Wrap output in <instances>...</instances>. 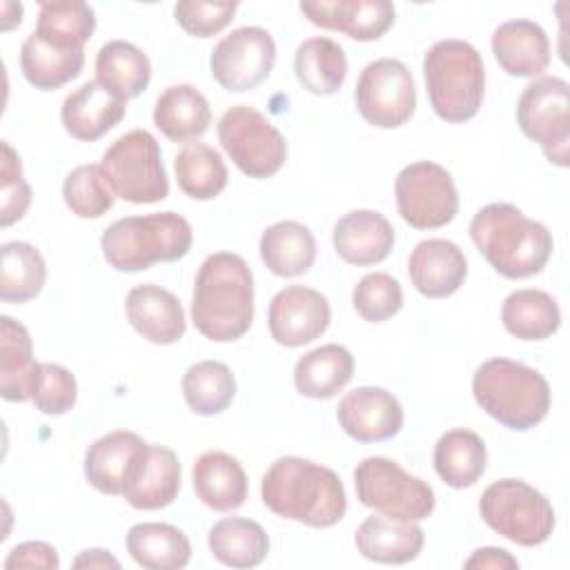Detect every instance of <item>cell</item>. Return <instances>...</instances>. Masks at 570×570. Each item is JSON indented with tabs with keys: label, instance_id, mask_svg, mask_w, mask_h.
Masks as SVG:
<instances>
[{
	"label": "cell",
	"instance_id": "obj_25",
	"mask_svg": "<svg viewBox=\"0 0 570 570\" xmlns=\"http://www.w3.org/2000/svg\"><path fill=\"white\" fill-rule=\"evenodd\" d=\"M492 53L505 73L534 78L550 65V40L532 20H508L492 33Z\"/></svg>",
	"mask_w": 570,
	"mask_h": 570
},
{
	"label": "cell",
	"instance_id": "obj_37",
	"mask_svg": "<svg viewBox=\"0 0 570 570\" xmlns=\"http://www.w3.org/2000/svg\"><path fill=\"white\" fill-rule=\"evenodd\" d=\"M501 321L514 338L543 341L559 330L561 312L548 292L525 287L508 294L501 307Z\"/></svg>",
	"mask_w": 570,
	"mask_h": 570
},
{
	"label": "cell",
	"instance_id": "obj_35",
	"mask_svg": "<svg viewBox=\"0 0 570 570\" xmlns=\"http://www.w3.org/2000/svg\"><path fill=\"white\" fill-rule=\"evenodd\" d=\"M209 552L216 561L229 568H254L269 552L265 528L245 517H225L209 528Z\"/></svg>",
	"mask_w": 570,
	"mask_h": 570
},
{
	"label": "cell",
	"instance_id": "obj_39",
	"mask_svg": "<svg viewBox=\"0 0 570 570\" xmlns=\"http://www.w3.org/2000/svg\"><path fill=\"white\" fill-rule=\"evenodd\" d=\"M178 187L194 200H212L227 187L223 156L205 142H187L174 158Z\"/></svg>",
	"mask_w": 570,
	"mask_h": 570
},
{
	"label": "cell",
	"instance_id": "obj_23",
	"mask_svg": "<svg viewBox=\"0 0 570 570\" xmlns=\"http://www.w3.org/2000/svg\"><path fill=\"white\" fill-rule=\"evenodd\" d=\"M178 490L180 463L176 452L165 445H147L122 490V499L136 510H160L174 503Z\"/></svg>",
	"mask_w": 570,
	"mask_h": 570
},
{
	"label": "cell",
	"instance_id": "obj_4",
	"mask_svg": "<svg viewBox=\"0 0 570 570\" xmlns=\"http://www.w3.org/2000/svg\"><path fill=\"white\" fill-rule=\"evenodd\" d=\"M476 405L508 430L525 432L539 425L550 410L546 376L512 358H488L472 376Z\"/></svg>",
	"mask_w": 570,
	"mask_h": 570
},
{
	"label": "cell",
	"instance_id": "obj_8",
	"mask_svg": "<svg viewBox=\"0 0 570 570\" xmlns=\"http://www.w3.org/2000/svg\"><path fill=\"white\" fill-rule=\"evenodd\" d=\"M100 169L114 196L127 203H160L169 194L160 145L147 129H131L118 136L102 154Z\"/></svg>",
	"mask_w": 570,
	"mask_h": 570
},
{
	"label": "cell",
	"instance_id": "obj_42",
	"mask_svg": "<svg viewBox=\"0 0 570 570\" xmlns=\"http://www.w3.org/2000/svg\"><path fill=\"white\" fill-rule=\"evenodd\" d=\"M65 205L78 218H100L114 207V191L100 165H80L71 169L62 183Z\"/></svg>",
	"mask_w": 570,
	"mask_h": 570
},
{
	"label": "cell",
	"instance_id": "obj_30",
	"mask_svg": "<svg viewBox=\"0 0 570 570\" xmlns=\"http://www.w3.org/2000/svg\"><path fill=\"white\" fill-rule=\"evenodd\" d=\"M38 361L29 330L11 316L0 318V394L4 401H31Z\"/></svg>",
	"mask_w": 570,
	"mask_h": 570
},
{
	"label": "cell",
	"instance_id": "obj_7",
	"mask_svg": "<svg viewBox=\"0 0 570 570\" xmlns=\"http://www.w3.org/2000/svg\"><path fill=\"white\" fill-rule=\"evenodd\" d=\"M479 514L488 528L523 548L546 543L554 530L552 503L521 479L490 483L479 499Z\"/></svg>",
	"mask_w": 570,
	"mask_h": 570
},
{
	"label": "cell",
	"instance_id": "obj_5",
	"mask_svg": "<svg viewBox=\"0 0 570 570\" xmlns=\"http://www.w3.org/2000/svg\"><path fill=\"white\" fill-rule=\"evenodd\" d=\"M194 232L176 212L127 216L114 220L100 236L105 261L118 272H142L156 263H174L191 249Z\"/></svg>",
	"mask_w": 570,
	"mask_h": 570
},
{
	"label": "cell",
	"instance_id": "obj_19",
	"mask_svg": "<svg viewBox=\"0 0 570 570\" xmlns=\"http://www.w3.org/2000/svg\"><path fill=\"white\" fill-rule=\"evenodd\" d=\"M127 111V100L100 85L87 80L71 91L60 109L65 131L82 142H94L114 129Z\"/></svg>",
	"mask_w": 570,
	"mask_h": 570
},
{
	"label": "cell",
	"instance_id": "obj_15",
	"mask_svg": "<svg viewBox=\"0 0 570 570\" xmlns=\"http://www.w3.org/2000/svg\"><path fill=\"white\" fill-rule=\"evenodd\" d=\"M330 301L312 287L287 285L274 294L267 309L272 338L285 347H301L325 334L330 327Z\"/></svg>",
	"mask_w": 570,
	"mask_h": 570
},
{
	"label": "cell",
	"instance_id": "obj_17",
	"mask_svg": "<svg viewBox=\"0 0 570 570\" xmlns=\"http://www.w3.org/2000/svg\"><path fill=\"white\" fill-rule=\"evenodd\" d=\"M301 13L321 29L341 31L352 40H379L394 24V4L387 0H321L301 2Z\"/></svg>",
	"mask_w": 570,
	"mask_h": 570
},
{
	"label": "cell",
	"instance_id": "obj_21",
	"mask_svg": "<svg viewBox=\"0 0 570 570\" xmlns=\"http://www.w3.org/2000/svg\"><path fill=\"white\" fill-rule=\"evenodd\" d=\"M407 274L412 285L425 298L452 296L468 276V261L461 247L445 238L421 240L410 258Z\"/></svg>",
	"mask_w": 570,
	"mask_h": 570
},
{
	"label": "cell",
	"instance_id": "obj_16",
	"mask_svg": "<svg viewBox=\"0 0 570 570\" xmlns=\"http://www.w3.org/2000/svg\"><path fill=\"white\" fill-rule=\"evenodd\" d=\"M343 432L358 443H379L394 439L403 428V407L399 399L374 385L347 392L336 407Z\"/></svg>",
	"mask_w": 570,
	"mask_h": 570
},
{
	"label": "cell",
	"instance_id": "obj_44",
	"mask_svg": "<svg viewBox=\"0 0 570 570\" xmlns=\"http://www.w3.org/2000/svg\"><path fill=\"white\" fill-rule=\"evenodd\" d=\"M78 399V383L76 376L58 365V363H40L33 392H31V403L36 405L38 412L47 416H60L67 414Z\"/></svg>",
	"mask_w": 570,
	"mask_h": 570
},
{
	"label": "cell",
	"instance_id": "obj_18",
	"mask_svg": "<svg viewBox=\"0 0 570 570\" xmlns=\"http://www.w3.org/2000/svg\"><path fill=\"white\" fill-rule=\"evenodd\" d=\"M147 441L129 430H114L96 439L85 452V479L91 488L109 497H122Z\"/></svg>",
	"mask_w": 570,
	"mask_h": 570
},
{
	"label": "cell",
	"instance_id": "obj_22",
	"mask_svg": "<svg viewBox=\"0 0 570 570\" xmlns=\"http://www.w3.org/2000/svg\"><path fill=\"white\" fill-rule=\"evenodd\" d=\"M125 312L131 327L154 345L180 341L187 327L180 301L154 283L131 287L125 298Z\"/></svg>",
	"mask_w": 570,
	"mask_h": 570
},
{
	"label": "cell",
	"instance_id": "obj_46",
	"mask_svg": "<svg viewBox=\"0 0 570 570\" xmlns=\"http://www.w3.org/2000/svg\"><path fill=\"white\" fill-rule=\"evenodd\" d=\"M238 9V2H194L183 0L174 7V18L180 24L183 31L196 38H209L218 31H223L234 13Z\"/></svg>",
	"mask_w": 570,
	"mask_h": 570
},
{
	"label": "cell",
	"instance_id": "obj_40",
	"mask_svg": "<svg viewBox=\"0 0 570 570\" xmlns=\"http://www.w3.org/2000/svg\"><path fill=\"white\" fill-rule=\"evenodd\" d=\"M183 396L194 414L214 416L236 396V379L220 361H198L183 374Z\"/></svg>",
	"mask_w": 570,
	"mask_h": 570
},
{
	"label": "cell",
	"instance_id": "obj_20",
	"mask_svg": "<svg viewBox=\"0 0 570 570\" xmlns=\"http://www.w3.org/2000/svg\"><path fill=\"white\" fill-rule=\"evenodd\" d=\"M332 243L334 252L345 263L370 267L390 256L394 247V227L381 212L354 209L336 220Z\"/></svg>",
	"mask_w": 570,
	"mask_h": 570
},
{
	"label": "cell",
	"instance_id": "obj_43",
	"mask_svg": "<svg viewBox=\"0 0 570 570\" xmlns=\"http://www.w3.org/2000/svg\"><path fill=\"white\" fill-rule=\"evenodd\" d=\"M352 305L363 321L383 323L403 307L401 283L385 272H370L354 285Z\"/></svg>",
	"mask_w": 570,
	"mask_h": 570
},
{
	"label": "cell",
	"instance_id": "obj_31",
	"mask_svg": "<svg viewBox=\"0 0 570 570\" xmlns=\"http://www.w3.org/2000/svg\"><path fill=\"white\" fill-rule=\"evenodd\" d=\"M131 559L147 570H180L191 559V543L183 530L171 523H136L125 539Z\"/></svg>",
	"mask_w": 570,
	"mask_h": 570
},
{
	"label": "cell",
	"instance_id": "obj_28",
	"mask_svg": "<svg viewBox=\"0 0 570 570\" xmlns=\"http://www.w3.org/2000/svg\"><path fill=\"white\" fill-rule=\"evenodd\" d=\"M354 374V356L338 343H327L303 354L294 365L296 392L305 399L325 401L336 396Z\"/></svg>",
	"mask_w": 570,
	"mask_h": 570
},
{
	"label": "cell",
	"instance_id": "obj_36",
	"mask_svg": "<svg viewBox=\"0 0 570 570\" xmlns=\"http://www.w3.org/2000/svg\"><path fill=\"white\" fill-rule=\"evenodd\" d=\"M96 80L129 100L149 87L151 62L136 45L127 40H109L96 53Z\"/></svg>",
	"mask_w": 570,
	"mask_h": 570
},
{
	"label": "cell",
	"instance_id": "obj_34",
	"mask_svg": "<svg viewBox=\"0 0 570 570\" xmlns=\"http://www.w3.org/2000/svg\"><path fill=\"white\" fill-rule=\"evenodd\" d=\"M296 80L314 96L336 94L347 78L345 49L327 38L314 36L303 40L294 53Z\"/></svg>",
	"mask_w": 570,
	"mask_h": 570
},
{
	"label": "cell",
	"instance_id": "obj_29",
	"mask_svg": "<svg viewBox=\"0 0 570 570\" xmlns=\"http://www.w3.org/2000/svg\"><path fill=\"white\" fill-rule=\"evenodd\" d=\"M258 252L261 261L272 274L281 278H294L309 272L314 265L316 238L303 223L278 220L263 232Z\"/></svg>",
	"mask_w": 570,
	"mask_h": 570
},
{
	"label": "cell",
	"instance_id": "obj_41",
	"mask_svg": "<svg viewBox=\"0 0 570 570\" xmlns=\"http://www.w3.org/2000/svg\"><path fill=\"white\" fill-rule=\"evenodd\" d=\"M33 31L56 47L85 49L96 31V13L87 2H40Z\"/></svg>",
	"mask_w": 570,
	"mask_h": 570
},
{
	"label": "cell",
	"instance_id": "obj_14",
	"mask_svg": "<svg viewBox=\"0 0 570 570\" xmlns=\"http://www.w3.org/2000/svg\"><path fill=\"white\" fill-rule=\"evenodd\" d=\"M276 45L263 27H238L225 36L209 56L214 80L227 91H249L274 69Z\"/></svg>",
	"mask_w": 570,
	"mask_h": 570
},
{
	"label": "cell",
	"instance_id": "obj_3",
	"mask_svg": "<svg viewBox=\"0 0 570 570\" xmlns=\"http://www.w3.org/2000/svg\"><path fill=\"white\" fill-rule=\"evenodd\" d=\"M470 238L492 269L505 278L539 274L552 256V234L517 205L490 203L470 220Z\"/></svg>",
	"mask_w": 570,
	"mask_h": 570
},
{
	"label": "cell",
	"instance_id": "obj_45",
	"mask_svg": "<svg viewBox=\"0 0 570 570\" xmlns=\"http://www.w3.org/2000/svg\"><path fill=\"white\" fill-rule=\"evenodd\" d=\"M31 205V189L22 178L20 156L9 142H2V187H0V225L9 227L20 220Z\"/></svg>",
	"mask_w": 570,
	"mask_h": 570
},
{
	"label": "cell",
	"instance_id": "obj_10",
	"mask_svg": "<svg viewBox=\"0 0 570 570\" xmlns=\"http://www.w3.org/2000/svg\"><path fill=\"white\" fill-rule=\"evenodd\" d=\"M517 125L539 142L546 158L557 167L570 160V85L557 76L532 80L519 96Z\"/></svg>",
	"mask_w": 570,
	"mask_h": 570
},
{
	"label": "cell",
	"instance_id": "obj_24",
	"mask_svg": "<svg viewBox=\"0 0 570 570\" xmlns=\"http://www.w3.org/2000/svg\"><path fill=\"white\" fill-rule=\"evenodd\" d=\"M354 543L367 561L401 566L421 554L425 532L416 521L392 519L376 512L356 528Z\"/></svg>",
	"mask_w": 570,
	"mask_h": 570
},
{
	"label": "cell",
	"instance_id": "obj_11",
	"mask_svg": "<svg viewBox=\"0 0 570 570\" xmlns=\"http://www.w3.org/2000/svg\"><path fill=\"white\" fill-rule=\"evenodd\" d=\"M216 129L225 154L249 178H269L287 160L285 136L249 105L229 107Z\"/></svg>",
	"mask_w": 570,
	"mask_h": 570
},
{
	"label": "cell",
	"instance_id": "obj_2",
	"mask_svg": "<svg viewBox=\"0 0 570 570\" xmlns=\"http://www.w3.org/2000/svg\"><path fill=\"white\" fill-rule=\"evenodd\" d=\"M191 321L214 343L247 334L254 321V276L243 256L214 252L200 263L191 292Z\"/></svg>",
	"mask_w": 570,
	"mask_h": 570
},
{
	"label": "cell",
	"instance_id": "obj_1",
	"mask_svg": "<svg viewBox=\"0 0 570 570\" xmlns=\"http://www.w3.org/2000/svg\"><path fill=\"white\" fill-rule=\"evenodd\" d=\"M261 499L276 517L309 528H332L347 510L341 476L303 456H278L261 481Z\"/></svg>",
	"mask_w": 570,
	"mask_h": 570
},
{
	"label": "cell",
	"instance_id": "obj_6",
	"mask_svg": "<svg viewBox=\"0 0 570 570\" xmlns=\"http://www.w3.org/2000/svg\"><path fill=\"white\" fill-rule=\"evenodd\" d=\"M425 91L434 114L445 122H465L483 102L485 69L481 53L465 40L434 42L423 58Z\"/></svg>",
	"mask_w": 570,
	"mask_h": 570
},
{
	"label": "cell",
	"instance_id": "obj_26",
	"mask_svg": "<svg viewBox=\"0 0 570 570\" xmlns=\"http://www.w3.org/2000/svg\"><path fill=\"white\" fill-rule=\"evenodd\" d=\"M191 481L196 497L216 512L238 510L247 499V474L236 456L209 450L203 452L194 468Z\"/></svg>",
	"mask_w": 570,
	"mask_h": 570
},
{
	"label": "cell",
	"instance_id": "obj_32",
	"mask_svg": "<svg viewBox=\"0 0 570 570\" xmlns=\"http://www.w3.org/2000/svg\"><path fill=\"white\" fill-rule=\"evenodd\" d=\"M485 463V443L472 430H448L434 445V470L441 481L454 490L472 488L483 476Z\"/></svg>",
	"mask_w": 570,
	"mask_h": 570
},
{
	"label": "cell",
	"instance_id": "obj_33",
	"mask_svg": "<svg viewBox=\"0 0 570 570\" xmlns=\"http://www.w3.org/2000/svg\"><path fill=\"white\" fill-rule=\"evenodd\" d=\"M85 67V49H62L42 40L36 31L20 49V69L27 82L40 91H53L78 78Z\"/></svg>",
	"mask_w": 570,
	"mask_h": 570
},
{
	"label": "cell",
	"instance_id": "obj_49",
	"mask_svg": "<svg viewBox=\"0 0 570 570\" xmlns=\"http://www.w3.org/2000/svg\"><path fill=\"white\" fill-rule=\"evenodd\" d=\"M73 568H120L118 559L109 554V550H85L73 559Z\"/></svg>",
	"mask_w": 570,
	"mask_h": 570
},
{
	"label": "cell",
	"instance_id": "obj_38",
	"mask_svg": "<svg viewBox=\"0 0 570 570\" xmlns=\"http://www.w3.org/2000/svg\"><path fill=\"white\" fill-rule=\"evenodd\" d=\"M0 298L4 303H27L42 292L47 265L31 243H4L0 247Z\"/></svg>",
	"mask_w": 570,
	"mask_h": 570
},
{
	"label": "cell",
	"instance_id": "obj_12",
	"mask_svg": "<svg viewBox=\"0 0 570 570\" xmlns=\"http://www.w3.org/2000/svg\"><path fill=\"white\" fill-rule=\"evenodd\" d=\"M394 198L401 218L414 229L445 227L459 212V194L450 171L432 160L405 165L394 180Z\"/></svg>",
	"mask_w": 570,
	"mask_h": 570
},
{
	"label": "cell",
	"instance_id": "obj_27",
	"mask_svg": "<svg viewBox=\"0 0 570 570\" xmlns=\"http://www.w3.org/2000/svg\"><path fill=\"white\" fill-rule=\"evenodd\" d=\"M209 102L194 85H171L156 98L154 125L171 142L200 138L209 129Z\"/></svg>",
	"mask_w": 570,
	"mask_h": 570
},
{
	"label": "cell",
	"instance_id": "obj_48",
	"mask_svg": "<svg viewBox=\"0 0 570 570\" xmlns=\"http://www.w3.org/2000/svg\"><path fill=\"white\" fill-rule=\"evenodd\" d=\"M465 568H492V570H517L519 561L503 548H479L463 563Z\"/></svg>",
	"mask_w": 570,
	"mask_h": 570
},
{
	"label": "cell",
	"instance_id": "obj_13",
	"mask_svg": "<svg viewBox=\"0 0 570 570\" xmlns=\"http://www.w3.org/2000/svg\"><path fill=\"white\" fill-rule=\"evenodd\" d=\"M354 100L361 118L379 129L405 125L416 109L412 71L396 58H379L363 67Z\"/></svg>",
	"mask_w": 570,
	"mask_h": 570
},
{
	"label": "cell",
	"instance_id": "obj_9",
	"mask_svg": "<svg viewBox=\"0 0 570 570\" xmlns=\"http://www.w3.org/2000/svg\"><path fill=\"white\" fill-rule=\"evenodd\" d=\"M354 488L365 508L392 519L423 521L436 505L430 483L387 456L363 459L354 470Z\"/></svg>",
	"mask_w": 570,
	"mask_h": 570
},
{
	"label": "cell",
	"instance_id": "obj_47",
	"mask_svg": "<svg viewBox=\"0 0 570 570\" xmlns=\"http://www.w3.org/2000/svg\"><path fill=\"white\" fill-rule=\"evenodd\" d=\"M60 566L58 552L53 546L45 541H24L11 548L9 557L4 559V568H45V570H56Z\"/></svg>",
	"mask_w": 570,
	"mask_h": 570
}]
</instances>
